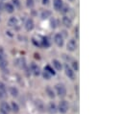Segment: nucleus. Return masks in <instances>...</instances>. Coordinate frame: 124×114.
Here are the masks:
<instances>
[{
    "label": "nucleus",
    "mask_w": 124,
    "mask_h": 114,
    "mask_svg": "<svg viewBox=\"0 0 124 114\" xmlns=\"http://www.w3.org/2000/svg\"><path fill=\"white\" fill-rule=\"evenodd\" d=\"M72 67H73L72 70L78 71V70H79V64H78V62H77V61H72Z\"/></svg>",
    "instance_id": "obj_23"
},
{
    "label": "nucleus",
    "mask_w": 124,
    "mask_h": 114,
    "mask_svg": "<svg viewBox=\"0 0 124 114\" xmlns=\"http://www.w3.org/2000/svg\"><path fill=\"white\" fill-rule=\"evenodd\" d=\"M40 46L41 47H44V48H48L49 46H50V42H49V40L47 39V37H41V40H40Z\"/></svg>",
    "instance_id": "obj_11"
},
{
    "label": "nucleus",
    "mask_w": 124,
    "mask_h": 114,
    "mask_svg": "<svg viewBox=\"0 0 124 114\" xmlns=\"http://www.w3.org/2000/svg\"><path fill=\"white\" fill-rule=\"evenodd\" d=\"M30 71H31L35 76H39V75L40 74V69H39V67L36 63H34V62H32L31 64H30Z\"/></svg>",
    "instance_id": "obj_7"
},
{
    "label": "nucleus",
    "mask_w": 124,
    "mask_h": 114,
    "mask_svg": "<svg viewBox=\"0 0 124 114\" xmlns=\"http://www.w3.org/2000/svg\"><path fill=\"white\" fill-rule=\"evenodd\" d=\"M35 105H36V107L39 111H44V105L40 100H36L35 101Z\"/></svg>",
    "instance_id": "obj_12"
},
{
    "label": "nucleus",
    "mask_w": 124,
    "mask_h": 114,
    "mask_svg": "<svg viewBox=\"0 0 124 114\" xmlns=\"http://www.w3.org/2000/svg\"><path fill=\"white\" fill-rule=\"evenodd\" d=\"M69 1H73V0H69Z\"/></svg>",
    "instance_id": "obj_36"
},
{
    "label": "nucleus",
    "mask_w": 124,
    "mask_h": 114,
    "mask_svg": "<svg viewBox=\"0 0 124 114\" xmlns=\"http://www.w3.org/2000/svg\"><path fill=\"white\" fill-rule=\"evenodd\" d=\"M12 2H13L16 7H19V6H20V2H19V0H12Z\"/></svg>",
    "instance_id": "obj_30"
},
{
    "label": "nucleus",
    "mask_w": 124,
    "mask_h": 114,
    "mask_svg": "<svg viewBox=\"0 0 124 114\" xmlns=\"http://www.w3.org/2000/svg\"><path fill=\"white\" fill-rule=\"evenodd\" d=\"M55 88H56V92H57L58 96H60L61 98L65 97V95H66V89H65V86H63L62 84H58V85H56Z\"/></svg>",
    "instance_id": "obj_1"
},
{
    "label": "nucleus",
    "mask_w": 124,
    "mask_h": 114,
    "mask_svg": "<svg viewBox=\"0 0 124 114\" xmlns=\"http://www.w3.org/2000/svg\"><path fill=\"white\" fill-rule=\"evenodd\" d=\"M32 42H33V43H34L36 46H38V47H41V46H40V43H39V41H37L35 38H33V39H32Z\"/></svg>",
    "instance_id": "obj_28"
},
{
    "label": "nucleus",
    "mask_w": 124,
    "mask_h": 114,
    "mask_svg": "<svg viewBox=\"0 0 124 114\" xmlns=\"http://www.w3.org/2000/svg\"><path fill=\"white\" fill-rule=\"evenodd\" d=\"M0 110H1L2 113L8 114L10 111H11V107H10V105H9L8 103H6V102H2V103L0 104Z\"/></svg>",
    "instance_id": "obj_6"
},
{
    "label": "nucleus",
    "mask_w": 124,
    "mask_h": 114,
    "mask_svg": "<svg viewBox=\"0 0 124 114\" xmlns=\"http://www.w3.org/2000/svg\"><path fill=\"white\" fill-rule=\"evenodd\" d=\"M64 72H65V75L68 77V79H70V80H75V73H74V71H73L67 64L64 65Z\"/></svg>",
    "instance_id": "obj_3"
},
{
    "label": "nucleus",
    "mask_w": 124,
    "mask_h": 114,
    "mask_svg": "<svg viewBox=\"0 0 124 114\" xmlns=\"http://www.w3.org/2000/svg\"><path fill=\"white\" fill-rule=\"evenodd\" d=\"M51 24H52V25H51L52 27H55V20H54V19L51 20Z\"/></svg>",
    "instance_id": "obj_33"
},
{
    "label": "nucleus",
    "mask_w": 124,
    "mask_h": 114,
    "mask_svg": "<svg viewBox=\"0 0 124 114\" xmlns=\"http://www.w3.org/2000/svg\"><path fill=\"white\" fill-rule=\"evenodd\" d=\"M68 107H69L68 103L63 100V101H61V102H60V104H59V108H58V109H59V111L62 114H65L68 111Z\"/></svg>",
    "instance_id": "obj_2"
},
{
    "label": "nucleus",
    "mask_w": 124,
    "mask_h": 114,
    "mask_svg": "<svg viewBox=\"0 0 124 114\" xmlns=\"http://www.w3.org/2000/svg\"><path fill=\"white\" fill-rule=\"evenodd\" d=\"M0 91L2 93H6V86H5V85L3 83H1V82H0Z\"/></svg>",
    "instance_id": "obj_26"
},
{
    "label": "nucleus",
    "mask_w": 124,
    "mask_h": 114,
    "mask_svg": "<svg viewBox=\"0 0 124 114\" xmlns=\"http://www.w3.org/2000/svg\"><path fill=\"white\" fill-rule=\"evenodd\" d=\"M61 12H62V14H65V13L69 12V8H68L67 6H62V10H61Z\"/></svg>",
    "instance_id": "obj_27"
},
{
    "label": "nucleus",
    "mask_w": 124,
    "mask_h": 114,
    "mask_svg": "<svg viewBox=\"0 0 124 114\" xmlns=\"http://www.w3.org/2000/svg\"><path fill=\"white\" fill-rule=\"evenodd\" d=\"M76 48H77V43H76L75 39H73V38L69 39L67 44H66V49L68 51H70V52H74L76 50Z\"/></svg>",
    "instance_id": "obj_4"
},
{
    "label": "nucleus",
    "mask_w": 124,
    "mask_h": 114,
    "mask_svg": "<svg viewBox=\"0 0 124 114\" xmlns=\"http://www.w3.org/2000/svg\"><path fill=\"white\" fill-rule=\"evenodd\" d=\"M1 10H2V4L0 3V11H1Z\"/></svg>",
    "instance_id": "obj_35"
},
{
    "label": "nucleus",
    "mask_w": 124,
    "mask_h": 114,
    "mask_svg": "<svg viewBox=\"0 0 124 114\" xmlns=\"http://www.w3.org/2000/svg\"><path fill=\"white\" fill-rule=\"evenodd\" d=\"M54 42L56 43L57 46L59 47H62L63 45V37L61 34H56L54 36Z\"/></svg>",
    "instance_id": "obj_5"
},
{
    "label": "nucleus",
    "mask_w": 124,
    "mask_h": 114,
    "mask_svg": "<svg viewBox=\"0 0 124 114\" xmlns=\"http://www.w3.org/2000/svg\"><path fill=\"white\" fill-rule=\"evenodd\" d=\"M7 65H8V62H7L5 59L0 60V68H2L3 70H5V68L7 67Z\"/></svg>",
    "instance_id": "obj_22"
},
{
    "label": "nucleus",
    "mask_w": 124,
    "mask_h": 114,
    "mask_svg": "<svg viewBox=\"0 0 124 114\" xmlns=\"http://www.w3.org/2000/svg\"><path fill=\"white\" fill-rule=\"evenodd\" d=\"M52 63H53L54 67L56 68V70H58V71H61V70H62V63H61L59 60H57V59H53Z\"/></svg>",
    "instance_id": "obj_15"
},
{
    "label": "nucleus",
    "mask_w": 124,
    "mask_h": 114,
    "mask_svg": "<svg viewBox=\"0 0 124 114\" xmlns=\"http://www.w3.org/2000/svg\"><path fill=\"white\" fill-rule=\"evenodd\" d=\"M34 21H33V19L31 18H28L27 20H26V22H25V29H26V31H28V32H30L32 31L33 29H34Z\"/></svg>",
    "instance_id": "obj_9"
},
{
    "label": "nucleus",
    "mask_w": 124,
    "mask_h": 114,
    "mask_svg": "<svg viewBox=\"0 0 124 114\" xmlns=\"http://www.w3.org/2000/svg\"><path fill=\"white\" fill-rule=\"evenodd\" d=\"M75 36H76L77 38H79V27H78V26L75 29Z\"/></svg>",
    "instance_id": "obj_31"
},
{
    "label": "nucleus",
    "mask_w": 124,
    "mask_h": 114,
    "mask_svg": "<svg viewBox=\"0 0 124 114\" xmlns=\"http://www.w3.org/2000/svg\"><path fill=\"white\" fill-rule=\"evenodd\" d=\"M45 90H46V92H47V94H48V96H49L50 98H54V97H55V94H54V91H53V89H52L51 87H49V86H47Z\"/></svg>",
    "instance_id": "obj_21"
},
{
    "label": "nucleus",
    "mask_w": 124,
    "mask_h": 114,
    "mask_svg": "<svg viewBox=\"0 0 124 114\" xmlns=\"http://www.w3.org/2000/svg\"><path fill=\"white\" fill-rule=\"evenodd\" d=\"M62 23H63V25L65 26V27H71V25H72V20L68 17V16H66V15H64L63 17H62Z\"/></svg>",
    "instance_id": "obj_10"
},
{
    "label": "nucleus",
    "mask_w": 124,
    "mask_h": 114,
    "mask_svg": "<svg viewBox=\"0 0 124 114\" xmlns=\"http://www.w3.org/2000/svg\"><path fill=\"white\" fill-rule=\"evenodd\" d=\"M17 23H18L17 18H16V17H15V16L11 17V18L9 19V21H8V25H9L10 27H16V26L17 25Z\"/></svg>",
    "instance_id": "obj_13"
},
{
    "label": "nucleus",
    "mask_w": 124,
    "mask_h": 114,
    "mask_svg": "<svg viewBox=\"0 0 124 114\" xmlns=\"http://www.w3.org/2000/svg\"><path fill=\"white\" fill-rule=\"evenodd\" d=\"M10 94L12 96H14V97H17L18 96V90H17V88L16 87H14V86L10 87Z\"/></svg>",
    "instance_id": "obj_17"
},
{
    "label": "nucleus",
    "mask_w": 124,
    "mask_h": 114,
    "mask_svg": "<svg viewBox=\"0 0 124 114\" xmlns=\"http://www.w3.org/2000/svg\"><path fill=\"white\" fill-rule=\"evenodd\" d=\"M26 5L28 8H33L35 3H34V0H26Z\"/></svg>",
    "instance_id": "obj_25"
},
{
    "label": "nucleus",
    "mask_w": 124,
    "mask_h": 114,
    "mask_svg": "<svg viewBox=\"0 0 124 114\" xmlns=\"http://www.w3.org/2000/svg\"><path fill=\"white\" fill-rule=\"evenodd\" d=\"M53 5H54V9L57 11V12H60L62 10V0H53Z\"/></svg>",
    "instance_id": "obj_8"
},
{
    "label": "nucleus",
    "mask_w": 124,
    "mask_h": 114,
    "mask_svg": "<svg viewBox=\"0 0 124 114\" xmlns=\"http://www.w3.org/2000/svg\"><path fill=\"white\" fill-rule=\"evenodd\" d=\"M42 76H43V78H44L45 80H50V78H51V75H50L48 72H46V71H43Z\"/></svg>",
    "instance_id": "obj_24"
},
{
    "label": "nucleus",
    "mask_w": 124,
    "mask_h": 114,
    "mask_svg": "<svg viewBox=\"0 0 124 114\" xmlns=\"http://www.w3.org/2000/svg\"><path fill=\"white\" fill-rule=\"evenodd\" d=\"M50 16H51V12H50V11L45 10V11H43V12L41 13V18H42V19H46V18H48V17H50Z\"/></svg>",
    "instance_id": "obj_18"
},
{
    "label": "nucleus",
    "mask_w": 124,
    "mask_h": 114,
    "mask_svg": "<svg viewBox=\"0 0 124 114\" xmlns=\"http://www.w3.org/2000/svg\"><path fill=\"white\" fill-rule=\"evenodd\" d=\"M4 57H5L4 52H3V50H2V49H1V47H0V60H3V59H4Z\"/></svg>",
    "instance_id": "obj_29"
},
{
    "label": "nucleus",
    "mask_w": 124,
    "mask_h": 114,
    "mask_svg": "<svg viewBox=\"0 0 124 114\" xmlns=\"http://www.w3.org/2000/svg\"><path fill=\"white\" fill-rule=\"evenodd\" d=\"M11 109H12L14 112H16V113H17V112L19 111V107H18L17 104L15 103V102H13V103L11 104Z\"/></svg>",
    "instance_id": "obj_19"
},
{
    "label": "nucleus",
    "mask_w": 124,
    "mask_h": 114,
    "mask_svg": "<svg viewBox=\"0 0 124 114\" xmlns=\"http://www.w3.org/2000/svg\"><path fill=\"white\" fill-rule=\"evenodd\" d=\"M42 4L43 5H48L49 4V0H42Z\"/></svg>",
    "instance_id": "obj_32"
},
{
    "label": "nucleus",
    "mask_w": 124,
    "mask_h": 114,
    "mask_svg": "<svg viewBox=\"0 0 124 114\" xmlns=\"http://www.w3.org/2000/svg\"><path fill=\"white\" fill-rule=\"evenodd\" d=\"M4 97V93H2L1 91H0V99H2Z\"/></svg>",
    "instance_id": "obj_34"
},
{
    "label": "nucleus",
    "mask_w": 124,
    "mask_h": 114,
    "mask_svg": "<svg viewBox=\"0 0 124 114\" xmlns=\"http://www.w3.org/2000/svg\"><path fill=\"white\" fill-rule=\"evenodd\" d=\"M48 110H49L50 113H53V114L57 112V107H56V105L53 102L49 103V105H48Z\"/></svg>",
    "instance_id": "obj_14"
},
{
    "label": "nucleus",
    "mask_w": 124,
    "mask_h": 114,
    "mask_svg": "<svg viewBox=\"0 0 124 114\" xmlns=\"http://www.w3.org/2000/svg\"><path fill=\"white\" fill-rule=\"evenodd\" d=\"M5 10L7 11V13H10V14H12V13H14V11H15V7L13 6V4H11V3H7V4H5Z\"/></svg>",
    "instance_id": "obj_16"
},
{
    "label": "nucleus",
    "mask_w": 124,
    "mask_h": 114,
    "mask_svg": "<svg viewBox=\"0 0 124 114\" xmlns=\"http://www.w3.org/2000/svg\"><path fill=\"white\" fill-rule=\"evenodd\" d=\"M44 71L48 72V73H49L51 76H52V75H53V76H55V74H56V72L54 71V69H53V68H51V66H50V65H46V66H45Z\"/></svg>",
    "instance_id": "obj_20"
}]
</instances>
